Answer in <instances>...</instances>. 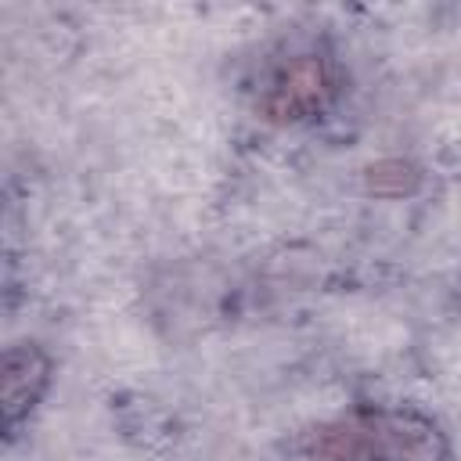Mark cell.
I'll use <instances>...</instances> for the list:
<instances>
[{
    "mask_svg": "<svg viewBox=\"0 0 461 461\" xmlns=\"http://www.w3.org/2000/svg\"><path fill=\"white\" fill-rule=\"evenodd\" d=\"M299 450L321 461H447L450 454L439 425L414 411H353L306 429Z\"/></svg>",
    "mask_w": 461,
    "mask_h": 461,
    "instance_id": "cell-1",
    "label": "cell"
},
{
    "mask_svg": "<svg viewBox=\"0 0 461 461\" xmlns=\"http://www.w3.org/2000/svg\"><path fill=\"white\" fill-rule=\"evenodd\" d=\"M335 65L321 54L292 58L263 94V115L270 122H295L321 112L335 97Z\"/></svg>",
    "mask_w": 461,
    "mask_h": 461,
    "instance_id": "cell-2",
    "label": "cell"
},
{
    "mask_svg": "<svg viewBox=\"0 0 461 461\" xmlns=\"http://www.w3.org/2000/svg\"><path fill=\"white\" fill-rule=\"evenodd\" d=\"M50 382V360L43 349L22 342L4 353L0 364V403H4V425L14 429L43 396Z\"/></svg>",
    "mask_w": 461,
    "mask_h": 461,
    "instance_id": "cell-3",
    "label": "cell"
},
{
    "mask_svg": "<svg viewBox=\"0 0 461 461\" xmlns=\"http://www.w3.org/2000/svg\"><path fill=\"white\" fill-rule=\"evenodd\" d=\"M364 184H367L371 194H382V198H403V194L418 191L421 173H418V166L407 162V158H382V162H371V166H367Z\"/></svg>",
    "mask_w": 461,
    "mask_h": 461,
    "instance_id": "cell-4",
    "label": "cell"
}]
</instances>
